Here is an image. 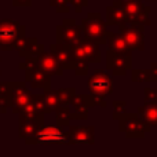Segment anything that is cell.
Masks as SVG:
<instances>
[{
    "label": "cell",
    "instance_id": "1",
    "mask_svg": "<svg viewBox=\"0 0 157 157\" xmlns=\"http://www.w3.org/2000/svg\"><path fill=\"white\" fill-rule=\"evenodd\" d=\"M106 21H103L101 14L98 13H88L86 18L81 19V33L83 37L98 46H106L108 39H106Z\"/></svg>",
    "mask_w": 157,
    "mask_h": 157
},
{
    "label": "cell",
    "instance_id": "2",
    "mask_svg": "<svg viewBox=\"0 0 157 157\" xmlns=\"http://www.w3.org/2000/svg\"><path fill=\"white\" fill-rule=\"evenodd\" d=\"M26 26L11 18H0V50L13 51L19 37L25 36Z\"/></svg>",
    "mask_w": 157,
    "mask_h": 157
},
{
    "label": "cell",
    "instance_id": "3",
    "mask_svg": "<svg viewBox=\"0 0 157 157\" xmlns=\"http://www.w3.org/2000/svg\"><path fill=\"white\" fill-rule=\"evenodd\" d=\"M119 131L127 139H142L145 134L152 131V125L142 120L138 113H125L119 120Z\"/></svg>",
    "mask_w": 157,
    "mask_h": 157
},
{
    "label": "cell",
    "instance_id": "4",
    "mask_svg": "<svg viewBox=\"0 0 157 157\" xmlns=\"http://www.w3.org/2000/svg\"><path fill=\"white\" fill-rule=\"evenodd\" d=\"M26 145H46V144H57V145H71L69 134L62 130L61 125H43L39 134L35 138L25 139Z\"/></svg>",
    "mask_w": 157,
    "mask_h": 157
},
{
    "label": "cell",
    "instance_id": "5",
    "mask_svg": "<svg viewBox=\"0 0 157 157\" xmlns=\"http://www.w3.org/2000/svg\"><path fill=\"white\" fill-rule=\"evenodd\" d=\"M21 71L25 73V81L32 86L35 90H41V91H48L51 88V76L43 72L33 61L30 59H24L18 65Z\"/></svg>",
    "mask_w": 157,
    "mask_h": 157
},
{
    "label": "cell",
    "instance_id": "6",
    "mask_svg": "<svg viewBox=\"0 0 157 157\" xmlns=\"http://www.w3.org/2000/svg\"><path fill=\"white\" fill-rule=\"evenodd\" d=\"M90 94L106 98L113 94V80L112 76L105 71H95L87 81Z\"/></svg>",
    "mask_w": 157,
    "mask_h": 157
},
{
    "label": "cell",
    "instance_id": "7",
    "mask_svg": "<svg viewBox=\"0 0 157 157\" xmlns=\"http://www.w3.org/2000/svg\"><path fill=\"white\" fill-rule=\"evenodd\" d=\"M144 0H135V2H123V8L128 17V22L138 24L144 26L150 25V11L152 7L142 3Z\"/></svg>",
    "mask_w": 157,
    "mask_h": 157
},
{
    "label": "cell",
    "instance_id": "8",
    "mask_svg": "<svg viewBox=\"0 0 157 157\" xmlns=\"http://www.w3.org/2000/svg\"><path fill=\"white\" fill-rule=\"evenodd\" d=\"M83 39L80 25H77L76 19L65 18L62 25L57 26V43H63L68 46H75Z\"/></svg>",
    "mask_w": 157,
    "mask_h": 157
},
{
    "label": "cell",
    "instance_id": "9",
    "mask_svg": "<svg viewBox=\"0 0 157 157\" xmlns=\"http://www.w3.org/2000/svg\"><path fill=\"white\" fill-rule=\"evenodd\" d=\"M106 68L112 71L113 76H125L128 71L132 69V57L112 50H106Z\"/></svg>",
    "mask_w": 157,
    "mask_h": 157
},
{
    "label": "cell",
    "instance_id": "10",
    "mask_svg": "<svg viewBox=\"0 0 157 157\" xmlns=\"http://www.w3.org/2000/svg\"><path fill=\"white\" fill-rule=\"evenodd\" d=\"M119 32L123 33L127 43L134 51H144L145 50V26L138 24L127 22L119 26Z\"/></svg>",
    "mask_w": 157,
    "mask_h": 157
},
{
    "label": "cell",
    "instance_id": "11",
    "mask_svg": "<svg viewBox=\"0 0 157 157\" xmlns=\"http://www.w3.org/2000/svg\"><path fill=\"white\" fill-rule=\"evenodd\" d=\"M32 99V92L26 88L25 81H11V108L18 114Z\"/></svg>",
    "mask_w": 157,
    "mask_h": 157
},
{
    "label": "cell",
    "instance_id": "12",
    "mask_svg": "<svg viewBox=\"0 0 157 157\" xmlns=\"http://www.w3.org/2000/svg\"><path fill=\"white\" fill-rule=\"evenodd\" d=\"M68 134L71 145H87L95 144V127L94 125H68Z\"/></svg>",
    "mask_w": 157,
    "mask_h": 157
},
{
    "label": "cell",
    "instance_id": "13",
    "mask_svg": "<svg viewBox=\"0 0 157 157\" xmlns=\"http://www.w3.org/2000/svg\"><path fill=\"white\" fill-rule=\"evenodd\" d=\"M33 62L39 66L43 72H46L50 76H62L63 75V68L58 63V61L54 58V55L51 52H46L43 51L41 54H39L36 58H33Z\"/></svg>",
    "mask_w": 157,
    "mask_h": 157
},
{
    "label": "cell",
    "instance_id": "14",
    "mask_svg": "<svg viewBox=\"0 0 157 157\" xmlns=\"http://www.w3.org/2000/svg\"><path fill=\"white\" fill-rule=\"evenodd\" d=\"M50 52L54 55V58L63 68V71H72L73 69L75 59L73 55H72L71 46L63 43H52L50 46Z\"/></svg>",
    "mask_w": 157,
    "mask_h": 157
},
{
    "label": "cell",
    "instance_id": "15",
    "mask_svg": "<svg viewBox=\"0 0 157 157\" xmlns=\"http://www.w3.org/2000/svg\"><path fill=\"white\" fill-rule=\"evenodd\" d=\"M44 125V113L37 114L33 119H28L24 121H19L18 125V135L21 139H29L35 138L39 134V131L43 128Z\"/></svg>",
    "mask_w": 157,
    "mask_h": 157
},
{
    "label": "cell",
    "instance_id": "16",
    "mask_svg": "<svg viewBox=\"0 0 157 157\" xmlns=\"http://www.w3.org/2000/svg\"><path fill=\"white\" fill-rule=\"evenodd\" d=\"M106 39H108V46L109 50L114 52H120V54L131 55L132 57L134 50L130 47V44L127 43L125 37L123 36L121 32H112V30H106Z\"/></svg>",
    "mask_w": 157,
    "mask_h": 157
},
{
    "label": "cell",
    "instance_id": "17",
    "mask_svg": "<svg viewBox=\"0 0 157 157\" xmlns=\"http://www.w3.org/2000/svg\"><path fill=\"white\" fill-rule=\"evenodd\" d=\"M128 22V17L123 8V0H113L112 6L106 7V25H124Z\"/></svg>",
    "mask_w": 157,
    "mask_h": 157
},
{
    "label": "cell",
    "instance_id": "18",
    "mask_svg": "<svg viewBox=\"0 0 157 157\" xmlns=\"http://www.w3.org/2000/svg\"><path fill=\"white\" fill-rule=\"evenodd\" d=\"M142 120L149 123L152 127H157V102H145L142 106L138 108V112Z\"/></svg>",
    "mask_w": 157,
    "mask_h": 157
},
{
    "label": "cell",
    "instance_id": "19",
    "mask_svg": "<svg viewBox=\"0 0 157 157\" xmlns=\"http://www.w3.org/2000/svg\"><path fill=\"white\" fill-rule=\"evenodd\" d=\"M81 46H83L84 54L90 63H99L101 62V48L98 44L92 43V41L87 40V39H81L80 40Z\"/></svg>",
    "mask_w": 157,
    "mask_h": 157
},
{
    "label": "cell",
    "instance_id": "20",
    "mask_svg": "<svg viewBox=\"0 0 157 157\" xmlns=\"http://www.w3.org/2000/svg\"><path fill=\"white\" fill-rule=\"evenodd\" d=\"M11 108V81H0V113L4 114Z\"/></svg>",
    "mask_w": 157,
    "mask_h": 157
},
{
    "label": "cell",
    "instance_id": "21",
    "mask_svg": "<svg viewBox=\"0 0 157 157\" xmlns=\"http://www.w3.org/2000/svg\"><path fill=\"white\" fill-rule=\"evenodd\" d=\"M54 113H55V121H57L58 125H61V127H68V125L71 124L72 110H71V108H69V105H59L54 110Z\"/></svg>",
    "mask_w": 157,
    "mask_h": 157
},
{
    "label": "cell",
    "instance_id": "22",
    "mask_svg": "<svg viewBox=\"0 0 157 157\" xmlns=\"http://www.w3.org/2000/svg\"><path fill=\"white\" fill-rule=\"evenodd\" d=\"M44 103H46V109H44V114L54 113V110L61 105L59 99L57 95V90H51L44 91Z\"/></svg>",
    "mask_w": 157,
    "mask_h": 157
},
{
    "label": "cell",
    "instance_id": "23",
    "mask_svg": "<svg viewBox=\"0 0 157 157\" xmlns=\"http://www.w3.org/2000/svg\"><path fill=\"white\" fill-rule=\"evenodd\" d=\"M73 112L77 113H88V94H76L73 101L71 102Z\"/></svg>",
    "mask_w": 157,
    "mask_h": 157
},
{
    "label": "cell",
    "instance_id": "24",
    "mask_svg": "<svg viewBox=\"0 0 157 157\" xmlns=\"http://www.w3.org/2000/svg\"><path fill=\"white\" fill-rule=\"evenodd\" d=\"M76 94L77 92L75 87H62V88L57 90V95L61 105H71V102L73 101Z\"/></svg>",
    "mask_w": 157,
    "mask_h": 157
},
{
    "label": "cell",
    "instance_id": "25",
    "mask_svg": "<svg viewBox=\"0 0 157 157\" xmlns=\"http://www.w3.org/2000/svg\"><path fill=\"white\" fill-rule=\"evenodd\" d=\"M131 80H132V83L150 81L149 69H131Z\"/></svg>",
    "mask_w": 157,
    "mask_h": 157
},
{
    "label": "cell",
    "instance_id": "26",
    "mask_svg": "<svg viewBox=\"0 0 157 157\" xmlns=\"http://www.w3.org/2000/svg\"><path fill=\"white\" fill-rule=\"evenodd\" d=\"M112 106H113V114H112L113 120H119L120 117H123L127 113V102L125 101H113Z\"/></svg>",
    "mask_w": 157,
    "mask_h": 157
},
{
    "label": "cell",
    "instance_id": "27",
    "mask_svg": "<svg viewBox=\"0 0 157 157\" xmlns=\"http://www.w3.org/2000/svg\"><path fill=\"white\" fill-rule=\"evenodd\" d=\"M72 71L76 76H87L90 72V62L88 61H75V65Z\"/></svg>",
    "mask_w": 157,
    "mask_h": 157
},
{
    "label": "cell",
    "instance_id": "28",
    "mask_svg": "<svg viewBox=\"0 0 157 157\" xmlns=\"http://www.w3.org/2000/svg\"><path fill=\"white\" fill-rule=\"evenodd\" d=\"M50 6L52 8L62 14H69L71 7H69V0H50Z\"/></svg>",
    "mask_w": 157,
    "mask_h": 157
},
{
    "label": "cell",
    "instance_id": "29",
    "mask_svg": "<svg viewBox=\"0 0 157 157\" xmlns=\"http://www.w3.org/2000/svg\"><path fill=\"white\" fill-rule=\"evenodd\" d=\"M32 103L36 108L37 112L44 113V109H46V103H44V92L43 94H32Z\"/></svg>",
    "mask_w": 157,
    "mask_h": 157
},
{
    "label": "cell",
    "instance_id": "30",
    "mask_svg": "<svg viewBox=\"0 0 157 157\" xmlns=\"http://www.w3.org/2000/svg\"><path fill=\"white\" fill-rule=\"evenodd\" d=\"M144 99H145V102H157V88L145 87V90H144Z\"/></svg>",
    "mask_w": 157,
    "mask_h": 157
},
{
    "label": "cell",
    "instance_id": "31",
    "mask_svg": "<svg viewBox=\"0 0 157 157\" xmlns=\"http://www.w3.org/2000/svg\"><path fill=\"white\" fill-rule=\"evenodd\" d=\"M69 4L73 6L75 13L80 14L83 11V8H86L88 6V0H69Z\"/></svg>",
    "mask_w": 157,
    "mask_h": 157
},
{
    "label": "cell",
    "instance_id": "32",
    "mask_svg": "<svg viewBox=\"0 0 157 157\" xmlns=\"http://www.w3.org/2000/svg\"><path fill=\"white\" fill-rule=\"evenodd\" d=\"M149 72H150V81H155V83H157V62L150 63Z\"/></svg>",
    "mask_w": 157,
    "mask_h": 157
},
{
    "label": "cell",
    "instance_id": "33",
    "mask_svg": "<svg viewBox=\"0 0 157 157\" xmlns=\"http://www.w3.org/2000/svg\"><path fill=\"white\" fill-rule=\"evenodd\" d=\"M14 7H30L32 0H13Z\"/></svg>",
    "mask_w": 157,
    "mask_h": 157
},
{
    "label": "cell",
    "instance_id": "34",
    "mask_svg": "<svg viewBox=\"0 0 157 157\" xmlns=\"http://www.w3.org/2000/svg\"><path fill=\"white\" fill-rule=\"evenodd\" d=\"M43 51H44V46H43V44H40V43H39L37 46H36L35 51H33L32 54H30V57H29V58H26V59H33V58H36L39 54H41V52H43Z\"/></svg>",
    "mask_w": 157,
    "mask_h": 157
},
{
    "label": "cell",
    "instance_id": "35",
    "mask_svg": "<svg viewBox=\"0 0 157 157\" xmlns=\"http://www.w3.org/2000/svg\"><path fill=\"white\" fill-rule=\"evenodd\" d=\"M123 2H135V0H123Z\"/></svg>",
    "mask_w": 157,
    "mask_h": 157
},
{
    "label": "cell",
    "instance_id": "36",
    "mask_svg": "<svg viewBox=\"0 0 157 157\" xmlns=\"http://www.w3.org/2000/svg\"><path fill=\"white\" fill-rule=\"evenodd\" d=\"M146 2H156V0H146Z\"/></svg>",
    "mask_w": 157,
    "mask_h": 157
},
{
    "label": "cell",
    "instance_id": "37",
    "mask_svg": "<svg viewBox=\"0 0 157 157\" xmlns=\"http://www.w3.org/2000/svg\"><path fill=\"white\" fill-rule=\"evenodd\" d=\"M0 61H2V59H0ZM0 73H2V72H0Z\"/></svg>",
    "mask_w": 157,
    "mask_h": 157
}]
</instances>
